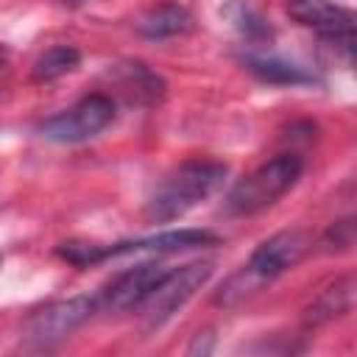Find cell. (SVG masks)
<instances>
[{
	"label": "cell",
	"mask_w": 357,
	"mask_h": 357,
	"mask_svg": "<svg viewBox=\"0 0 357 357\" xmlns=\"http://www.w3.org/2000/svg\"><path fill=\"white\" fill-rule=\"evenodd\" d=\"M78 64H81L78 47H73V45H56V47L45 50V53L33 61L31 75H33L36 84H47V81H56V78L73 73Z\"/></svg>",
	"instance_id": "cell-12"
},
{
	"label": "cell",
	"mask_w": 357,
	"mask_h": 357,
	"mask_svg": "<svg viewBox=\"0 0 357 357\" xmlns=\"http://www.w3.org/2000/svg\"><path fill=\"white\" fill-rule=\"evenodd\" d=\"M354 304V279L346 276V279H337L335 284H329L326 290H321L312 304L304 310V324L307 326H321L343 312H349Z\"/></svg>",
	"instance_id": "cell-10"
},
{
	"label": "cell",
	"mask_w": 357,
	"mask_h": 357,
	"mask_svg": "<svg viewBox=\"0 0 357 357\" xmlns=\"http://www.w3.org/2000/svg\"><path fill=\"white\" fill-rule=\"evenodd\" d=\"M98 312V296H73L36 310L22 326V343L28 349H50L70 337Z\"/></svg>",
	"instance_id": "cell-3"
},
{
	"label": "cell",
	"mask_w": 357,
	"mask_h": 357,
	"mask_svg": "<svg viewBox=\"0 0 357 357\" xmlns=\"http://www.w3.org/2000/svg\"><path fill=\"white\" fill-rule=\"evenodd\" d=\"M139 33L145 39H170V36H178L184 31L192 28V17L184 6H176V3H167V6H159L153 11H148L142 20H139Z\"/></svg>",
	"instance_id": "cell-11"
},
{
	"label": "cell",
	"mask_w": 357,
	"mask_h": 357,
	"mask_svg": "<svg viewBox=\"0 0 357 357\" xmlns=\"http://www.w3.org/2000/svg\"><path fill=\"white\" fill-rule=\"evenodd\" d=\"M212 276V262H190L181 268H170L167 276L148 293V298L137 307L142 310L145 329H159L167 318H173Z\"/></svg>",
	"instance_id": "cell-4"
},
{
	"label": "cell",
	"mask_w": 357,
	"mask_h": 357,
	"mask_svg": "<svg viewBox=\"0 0 357 357\" xmlns=\"http://www.w3.org/2000/svg\"><path fill=\"white\" fill-rule=\"evenodd\" d=\"M304 162L296 153H279L259 165L254 173L240 178L229 195H226V212L229 215H257L268 206H273L282 195H287L296 181L301 178Z\"/></svg>",
	"instance_id": "cell-2"
},
{
	"label": "cell",
	"mask_w": 357,
	"mask_h": 357,
	"mask_svg": "<svg viewBox=\"0 0 357 357\" xmlns=\"http://www.w3.org/2000/svg\"><path fill=\"white\" fill-rule=\"evenodd\" d=\"M112 120H114V103H112V98L95 92V95L81 98L67 112H61L56 117H47L39 126V131L50 142L73 145V142H84V139L98 137Z\"/></svg>",
	"instance_id": "cell-5"
},
{
	"label": "cell",
	"mask_w": 357,
	"mask_h": 357,
	"mask_svg": "<svg viewBox=\"0 0 357 357\" xmlns=\"http://www.w3.org/2000/svg\"><path fill=\"white\" fill-rule=\"evenodd\" d=\"M287 14L304 25L329 39L337 47H346L351 53L354 47V11L346 6H337L332 0H287Z\"/></svg>",
	"instance_id": "cell-6"
},
{
	"label": "cell",
	"mask_w": 357,
	"mask_h": 357,
	"mask_svg": "<svg viewBox=\"0 0 357 357\" xmlns=\"http://www.w3.org/2000/svg\"><path fill=\"white\" fill-rule=\"evenodd\" d=\"M324 251H349L354 245V223L351 218H343L337 223H332L326 229V234L321 237Z\"/></svg>",
	"instance_id": "cell-14"
},
{
	"label": "cell",
	"mask_w": 357,
	"mask_h": 357,
	"mask_svg": "<svg viewBox=\"0 0 357 357\" xmlns=\"http://www.w3.org/2000/svg\"><path fill=\"white\" fill-rule=\"evenodd\" d=\"M70 3H81V0H70Z\"/></svg>",
	"instance_id": "cell-15"
},
{
	"label": "cell",
	"mask_w": 357,
	"mask_h": 357,
	"mask_svg": "<svg viewBox=\"0 0 357 357\" xmlns=\"http://www.w3.org/2000/svg\"><path fill=\"white\" fill-rule=\"evenodd\" d=\"M167 265L162 262H142V265H134L128 268L126 273H120L100 296H98V310H106V312H128V310H137L148 293L167 276Z\"/></svg>",
	"instance_id": "cell-8"
},
{
	"label": "cell",
	"mask_w": 357,
	"mask_h": 357,
	"mask_svg": "<svg viewBox=\"0 0 357 357\" xmlns=\"http://www.w3.org/2000/svg\"><path fill=\"white\" fill-rule=\"evenodd\" d=\"M220 237L209 229H170V231H159V234H148V237H137V240H120V243H100V262L109 257H120V254H139V251H153V254H170V251H187V248H204V245H215Z\"/></svg>",
	"instance_id": "cell-9"
},
{
	"label": "cell",
	"mask_w": 357,
	"mask_h": 357,
	"mask_svg": "<svg viewBox=\"0 0 357 357\" xmlns=\"http://www.w3.org/2000/svg\"><path fill=\"white\" fill-rule=\"evenodd\" d=\"M245 67L257 78H262L268 84H290V86H296V84H310L312 81V75L304 73L301 67H296L290 61H282V59H271V56L268 59L265 56H248Z\"/></svg>",
	"instance_id": "cell-13"
},
{
	"label": "cell",
	"mask_w": 357,
	"mask_h": 357,
	"mask_svg": "<svg viewBox=\"0 0 357 357\" xmlns=\"http://www.w3.org/2000/svg\"><path fill=\"white\" fill-rule=\"evenodd\" d=\"M307 251H310V237L298 229H287V231H279V234L268 237L265 243H259L243 271L257 284H262V282L276 279L279 273L290 271L293 265H298Z\"/></svg>",
	"instance_id": "cell-7"
},
{
	"label": "cell",
	"mask_w": 357,
	"mask_h": 357,
	"mask_svg": "<svg viewBox=\"0 0 357 357\" xmlns=\"http://www.w3.org/2000/svg\"><path fill=\"white\" fill-rule=\"evenodd\" d=\"M229 167L215 159H187L176 170H170L153 190L145 206V218L151 223H170L187 215L192 206L206 201L223 187Z\"/></svg>",
	"instance_id": "cell-1"
}]
</instances>
